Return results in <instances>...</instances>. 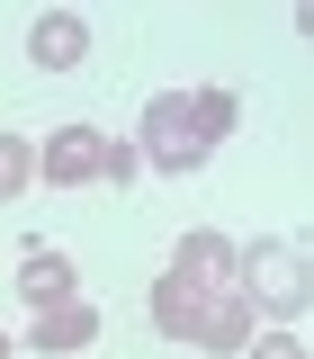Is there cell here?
<instances>
[{
    "instance_id": "cell-1",
    "label": "cell",
    "mask_w": 314,
    "mask_h": 359,
    "mask_svg": "<svg viewBox=\"0 0 314 359\" xmlns=\"http://www.w3.org/2000/svg\"><path fill=\"white\" fill-rule=\"evenodd\" d=\"M224 135H233V90H162L135 126V153L144 171H207Z\"/></svg>"
},
{
    "instance_id": "cell-2",
    "label": "cell",
    "mask_w": 314,
    "mask_h": 359,
    "mask_svg": "<svg viewBox=\"0 0 314 359\" xmlns=\"http://www.w3.org/2000/svg\"><path fill=\"white\" fill-rule=\"evenodd\" d=\"M233 287H243L252 306H269V314H306V297H314L306 243H296V233H269L252 252H233Z\"/></svg>"
},
{
    "instance_id": "cell-3",
    "label": "cell",
    "mask_w": 314,
    "mask_h": 359,
    "mask_svg": "<svg viewBox=\"0 0 314 359\" xmlns=\"http://www.w3.org/2000/svg\"><path fill=\"white\" fill-rule=\"evenodd\" d=\"M99 144H108L99 126H54L36 144V180L45 189H90V180H99Z\"/></svg>"
},
{
    "instance_id": "cell-4",
    "label": "cell",
    "mask_w": 314,
    "mask_h": 359,
    "mask_svg": "<svg viewBox=\"0 0 314 359\" xmlns=\"http://www.w3.org/2000/svg\"><path fill=\"white\" fill-rule=\"evenodd\" d=\"M252 332H261V306H252L243 287H207V314H198V351H224V359H233Z\"/></svg>"
},
{
    "instance_id": "cell-5",
    "label": "cell",
    "mask_w": 314,
    "mask_h": 359,
    "mask_svg": "<svg viewBox=\"0 0 314 359\" xmlns=\"http://www.w3.org/2000/svg\"><path fill=\"white\" fill-rule=\"evenodd\" d=\"M18 297L27 306H63V297H81V269H72V252H54V243H27L18 252Z\"/></svg>"
},
{
    "instance_id": "cell-6",
    "label": "cell",
    "mask_w": 314,
    "mask_h": 359,
    "mask_svg": "<svg viewBox=\"0 0 314 359\" xmlns=\"http://www.w3.org/2000/svg\"><path fill=\"white\" fill-rule=\"evenodd\" d=\"M81 54H90V18L81 9H45L36 27H27V63L36 72H72Z\"/></svg>"
},
{
    "instance_id": "cell-7",
    "label": "cell",
    "mask_w": 314,
    "mask_h": 359,
    "mask_svg": "<svg viewBox=\"0 0 314 359\" xmlns=\"http://www.w3.org/2000/svg\"><path fill=\"white\" fill-rule=\"evenodd\" d=\"M90 341H99V306H90V297H63V306H45L36 323H27V351H36V359L90 351Z\"/></svg>"
},
{
    "instance_id": "cell-8",
    "label": "cell",
    "mask_w": 314,
    "mask_h": 359,
    "mask_svg": "<svg viewBox=\"0 0 314 359\" xmlns=\"http://www.w3.org/2000/svg\"><path fill=\"white\" fill-rule=\"evenodd\" d=\"M171 269L189 278V287H233V243H224L216 224H198V233L171 243Z\"/></svg>"
},
{
    "instance_id": "cell-9",
    "label": "cell",
    "mask_w": 314,
    "mask_h": 359,
    "mask_svg": "<svg viewBox=\"0 0 314 359\" xmlns=\"http://www.w3.org/2000/svg\"><path fill=\"white\" fill-rule=\"evenodd\" d=\"M198 314H207V287H189L179 269L153 278V332L162 341H198Z\"/></svg>"
},
{
    "instance_id": "cell-10",
    "label": "cell",
    "mask_w": 314,
    "mask_h": 359,
    "mask_svg": "<svg viewBox=\"0 0 314 359\" xmlns=\"http://www.w3.org/2000/svg\"><path fill=\"white\" fill-rule=\"evenodd\" d=\"M27 180H36V144H27V135H0V207H9Z\"/></svg>"
},
{
    "instance_id": "cell-11",
    "label": "cell",
    "mask_w": 314,
    "mask_h": 359,
    "mask_svg": "<svg viewBox=\"0 0 314 359\" xmlns=\"http://www.w3.org/2000/svg\"><path fill=\"white\" fill-rule=\"evenodd\" d=\"M99 180H117V189H126V180H144V153L108 135V144H99Z\"/></svg>"
},
{
    "instance_id": "cell-12",
    "label": "cell",
    "mask_w": 314,
    "mask_h": 359,
    "mask_svg": "<svg viewBox=\"0 0 314 359\" xmlns=\"http://www.w3.org/2000/svg\"><path fill=\"white\" fill-rule=\"evenodd\" d=\"M243 359H306V341H296V332H269V341L252 332V341H243Z\"/></svg>"
},
{
    "instance_id": "cell-13",
    "label": "cell",
    "mask_w": 314,
    "mask_h": 359,
    "mask_svg": "<svg viewBox=\"0 0 314 359\" xmlns=\"http://www.w3.org/2000/svg\"><path fill=\"white\" fill-rule=\"evenodd\" d=\"M0 359H9V332H0Z\"/></svg>"
}]
</instances>
